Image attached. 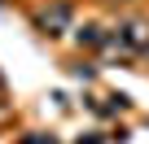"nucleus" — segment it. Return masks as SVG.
<instances>
[{"label": "nucleus", "instance_id": "nucleus-2", "mask_svg": "<svg viewBox=\"0 0 149 144\" xmlns=\"http://www.w3.org/2000/svg\"><path fill=\"white\" fill-rule=\"evenodd\" d=\"M118 48L123 52H145L149 48V26L145 22H123L118 26Z\"/></svg>", "mask_w": 149, "mask_h": 144}, {"label": "nucleus", "instance_id": "nucleus-1", "mask_svg": "<svg viewBox=\"0 0 149 144\" xmlns=\"http://www.w3.org/2000/svg\"><path fill=\"white\" fill-rule=\"evenodd\" d=\"M70 18H74L70 0H48V5L35 13V26H40V35L57 39V35H66V31H70Z\"/></svg>", "mask_w": 149, "mask_h": 144}, {"label": "nucleus", "instance_id": "nucleus-6", "mask_svg": "<svg viewBox=\"0 0 149 144\" xmlns=\"http://www.w3.org/2000/svg\"><path fill=\"white\" fill-rule=\"evenodd\" d=\"M145 57H149V48H145Z\"/></svg>", "mask_w": 149, "mask_h": 144}, {"label": "nucleus", "instance_id": "nucleus-4", "mask_svg": "<svg viewBox=\"0 0 149 144\" xmlns=\"http://www.w3.org/2000/svg\"><path fill=\"white\" fill-rule=\"evenodd\" d=\"M26 144H53V140H40V135H31V140H26Z\"/></svg>", "mask_w": 149, "mask_h": 144}, {"label": "nucleus", "instance_id": "nucleus-5", "mask_svg": "<svg viewBox=\"0 0 149 144\" xmlns=\"http://www.w3.org/2000/svg\"><path fill=\"white\" fill-rule=\"evenodd\" d=\"M79 144H101V140H79Z\"/></svg>", "mask_w": 149, "mask_h": 144}, {"label": "nucleus", "instance_id": "nucleus-3", "mask_svg": "<svg viewBox=\"0 0 149 144\" xmlns=\"http://www.w3.org/2000/svg\"><path fill=\"white\" fill-rule=\"evenodd\" d=\"M74 39H79L84 48H97V44H105V31H101V26H84L79 35H74Z\"/></svg>", "mask_w": 149, "mask_h": 144}]
</instances>
